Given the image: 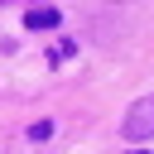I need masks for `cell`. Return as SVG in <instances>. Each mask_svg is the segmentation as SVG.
<instances>
[{"instance_id": "1", "label": "cell", "mask_w": 154, "mask_h": 154, "mask_svg": "<svg viewBox=\"0 0 154 154\" xmlns=\"http://www.w3.org/2000/svg\"><path fill=\"white\" fill-rule=\"evenodd\" d=\"M120 135H125V140H149V135H154V96H144V101H135V106L125 111Z\"/></svg>"}, {"instance_id": "2", "label": "cell", "mask_w": 154, "mask_h": 154, "mask_svg": "<svg viewBox=\"0 0 154 154\" xmlns=\"http://www.w3.org/2000/svg\"><path fill=\"white\" fill-rule=\"evenodd\" d=\"M24 24H29V29H53V24H58V10H48V5H43V10H29Z\"/></svg>"}, {"instance_id": "3", "label": "cell", "mask_w": 154, "mask_h": 154, "mask_svg": "<svg viewBox=\"0 0 154 154\" xmlns=\"http://www.w3.org/2000/svg\"><path fill=\"white\" fill-rule=\"evenodd\" d=\"M48 135H53V125H48V120H38V125H29V140H48Z\"/></svg>"}, {"instance_id": "4", "label": "cell", "mask_w": 154, "mask_h": 154, "mask_svg": "<svg viewBox=\"0 0 154 154\" xmlns=\"http://www.w3.org/2000/svg\"><path fill=\"white\" fill-rule=\"evenodd\" d=\"M130 154H149V149H130Z\"/></svg>"}]
</instances>
